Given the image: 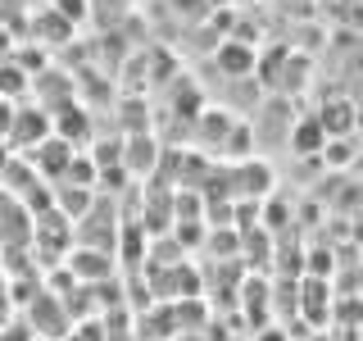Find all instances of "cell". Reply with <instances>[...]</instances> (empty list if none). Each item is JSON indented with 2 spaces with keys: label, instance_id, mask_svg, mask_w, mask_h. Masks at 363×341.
<instances>
[{
  "label": "cell",
  "instance_id": "6da1fadb",
  "mask_svg": "<svg viewBox=\"0 0 363 341\" xmlns=\"http://www.w3.org/2000/svg\"><path fill=\"white\" fill-rule=\"evenodd\" d=\"M323 123H318V119H304L300 123V128H295V151H300V155H313L318 151V146H323Z\"/></svg>",
  "mask_w": 363,
  "mask_h": 341
},
{
  "label": "cell",
  "instance_id": "7a4b0ae2",
  "mask_svg": "<svg viewBox=\"0 0 363 341\" xmlns=\"http://www.w3.org/2000/svg\"><path fill=\"white\" fill-rule=\"evenodd\" d=\"M264 341H281V337H264Z\"/></svg>",
  "mask_w": 363,
  "mask_h": 341
}]
</instances>
